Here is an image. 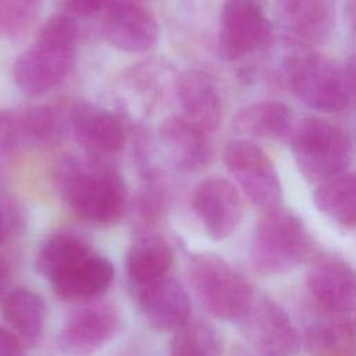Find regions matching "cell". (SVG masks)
<instances>
[{"label": "cell", "instance_id": "7c38bea8", "mask_svg": "<svg viewBox=\"0 0 356 356\" xmlns=\"http://www.w3.org/2000/svg\"><path fill=\"white\" fill-rule=\"evenodd\" d=\"M243 320L246 338L261 356H291L298 350V331L275 300L266 296L254 300Z\"/></svg>", "mask_w": 356, "mask_h": 356}, {"label": "cell", "instance_id": "6da1fadb", "mask_svg": "<svg viewBox=\"0 0 356 356\" xmlns=\"http://www.w3.org/2000/svg\"><path fill=\"white\" fill-rule=\"evenodd\" d=\"M64 202L81 218L110 224L127 209V188L120 172L100 156H79L64 160L58 172Z\"/></svg>", "mask_w": 356, "mask_h": 356}, {"label": "cell", "instance_id": "7402d4cb", "mask_svg": "<svg viewBox=\"0 0 356 356\" xmlns=\"http://www.w3.org/2000/svg\"><path fill=\"white\" fill-rule=\"evenodd\" d=\"M92 253V248L85 238L71 231H60L50 235L40 246L36 270L53 284Z\"/></svg>", "mask_w": 356, "mask_h": 356}, {"label": "cell", "instance_id": "ac0fdd59", "mask_svg": "<svg viewBox=\"0 0 356 356\" xmlns=\"http://www.w3.org/2000/svg\"><path fill=\"white\" fill-rule=\"evenodd\" d=\"M175 93L182 115L207 134L216 131L221 120V99L214 79L199 70H189L175 81Z\"/></svg>", "mask_w": 356, "mask_h": 356}, {"label": "cell", "instance_id": "3957f363", "mask_svg": "<svg viewBox=\"0 0 356 356\" xmlns=\"http://www.w3.org/2000/svg\"><path fill=\"white\" fill-rule=\"evenodd\" d=\"M312 253L313 241L299 216L284 207L264 211L250 245V261L259 274H284L309 260Z\"/></svg>", "mask_w": 356, "mask_h": 356}, {"label": "cell", "instance_id": "ffe728a7", "mask_svg": "<svg viewBox=\"0 0 356 356\" xmlns=\"http://www.w3.org/2000/svg\"><path fill=\"white\" fill-rule=\"evenodd\" d=\"M114 280L113 263L92 253L81 264L53 282L54 293L65 302H89L104 293Z\"/></svg>", "mask_w": 356, "mask_h": 356}, {"label": "cell", "instance_id": "8fae6325", "mask_svg": "<svg viewBox=\"0 0 356 356\" xmlns=\"http://www.w3.org/2000/svg\"><path fill=\"white\" fill-rule=\"evenodd\" d=\"M102 31L110 46L125 53H145L159 40V24L154 15L132 0L107 4Z\"/></svg>", "mask_w": 356, "mask_h": 356}, {"label": "cell", "instance_id": "4fadbf2b", "mask_svg": "<svg viewBox=\"0 0 356 356\" xmlns=\"http://www.w3.org/2000/svg\"><path fill=\"white\" fill-rule=\"evenodd\" d=\"M275 13L282 33L305 47L323 44L335 28L332 0H277Z\"/></svg>", "mask_w": 356, "mask_h": 356}, {"label": "cell", "instance_id": "2e32d148", "mask_svg": "<svg viewBox=\"0 0 356 356\" xmlns=\"http://www.w3.org/2000/svg\"><path fill=\"white\" fill-rule=\"evenodd\" d=\"M135 298L146 323L159 332H175L191 317V299L182 284L164 277L135 291Z\"/></svg>", "mask_w": 356, "mask_h": 356}, {"label": "cell", "instance_id": "484cf974", "mask_svg": "<svg viewBox=\"0 0 356 356\" xmlns=\"http://www.w3.org/2000/svg\"><path fill=\"white\" fill-rule=\"evenodd\" d=\"M19 124L24 142L39 145L58 143L70 128L68 113L53 106H35L19 113Z\"/></svg>", "mask_w": 356, "mask_h": 356}, {"label": "cell", "instance_id": "ba28073f", "mask_svg": "<svg viewBox=\"0 0 356 356\" xmlns=\"http://www.w3.org/2000/svg\"><path fill=\"white\" fill-rule=\"evenodd\" d=\"M266 0H224L218 22V54L241 60L267 46L273 28L264 13Z\"/></svg>", "mask_w": 356, "mask_h": 356}, {"label": "cell", "instance_id": "5b68a950", "mask_svg": "<svg viewBox=\"0 0 356 356\" xmlns=\"http://www.w3.org/2000/svg\"><path fill=\"white\" fill-rule=\"evenodd\" d=\"M282 71L293 96L316 111L339 113L353 99L343 68L325 54L300 51L285 61Z\"/></svg>", "mask_w": 356, "mask_h": 356}, {"label": "cell", "instance_id": "d590c367", "mask_svg": "<svg viewBox=\"0 0 356 356\" xmlns=\"http://www.w3.org/2000/svg\"><path fill=\"white\" fill-rule=\"evenodd\" d=\"M4 236H6V221H4V214L0 210V245L4 241Z\"/></svg>", "mask_w": 356, "mask_h": 356}, {"label": "cell", "instance_id": "5bb4252c", "mask_svg": "<svg viewBox=\"0 0 356 356\" xmlns=\"http://www.w3.org/2000/svg\"><path fill=\"white\" fill-rule=\"evenodd\" d=\"M307 284L314 299L331 314L356 313V270L343 259H317L309 270Z\"/></svg>", "mask_w": 356, "mask_h": 356}, {"label": "cell", "instance_id": "e0dca14e", "mask_svg": "<svg viewBox=\"0 0 356 356\" xmlns=\"http://www.w3.org/2000/svg\"><path fill=\"white\" fill-rule=\"evenodd\" d=\"M159 136L175 168L196 172L206 168L213 157L209 134L184 115H170L159 127Z\"/></svg>", "mask_w": 356, "mask_h": 356}, {"label": "cell", "instance_id": "1f68e13d", "mask_svg": "<svg viewBox=\"0 0 356 356\" xmlns=\"http://www.w3.org/2000/svg\"><path fill=\"white\" fill-rule=\"evenodd\" d=\"M0 356H24L21 339L10 330L0 325Z\"/></svg>", "mask_w": 356, "mask_h": 356}, {"label": "cell", "instance_id": "836d02e7", "mask_svg": "<svg viewBox=\"0 0 356 356\" xmlns=\"http://www.w3.org/2000/svg\"><path fill=\"white\" fill-rule=\"evenodd\" d=\"M11 280V273H10V266L8 263L0 256V295L6 292V289L10 285Z\"/></svg>", "mask_w": 356, "mask_h": 356}, {"label": "cell", "instance_id": "f1b7e54d", "mask_svg": "<svg viewBox=\"0 0 356 356\" xmlns=\"http://www.w3.org/2000/svg\"><path fill=\"white\" fill-rule=\"evenodd\" d=\"M22 142L19 113L0 110V156L15 152Z\"/></svg>", "mask_w": 356, "mask_h": 356}, {"label": "cell", "instance_id": "30bf717a", "mask_svg": "<svg viewBox=\"0 0 356 356\" xmlns=\"http://www.w3.org/2000/svg\"><path fill=\"white\" fill-rule=\"evenodd\" d=\"M192 203L206 234L213 241L231 236L243 217V203L238 188L221 177L203 179L193 192Z\"/></svg>", "mask_w": 356, "mask_h": 356}, {"label": "cell", "instance_id": "74e56055", "mask_svg": "<svg viewBox=\"0 0 356 356\" xmlns=\"http://www.w3.org/2000/svg\"><path fill=\"white\" fill-rule=\"evenodd\" d=\"M355 327H356V321H355Z\"/></svg>", "mask_w": 356, "mask_h": 356}, {"label": "cell", "instance_id": "52a82bcc", "mask_svg": "<svg viewBox=\"0 0 356 356\" xmlns=\"http://www.w3.org/2000/svg\"><path fill=\"white\" fill-rule=\"evenodd\" d=\"M224 164L246 197L263 211L281 207L282 185L273 160L254 142H229L222 153Z\"/></svg>", "mask_w": 356, "mask_h": 356}, {"label": "cell", "instance_id": "d4e9b609", "mask_svg": "<svg viewBox=\"0 0 356 356\" xmlns=\"http://www.w3.org/2000/svg\"><path fill=\"white\" fill-rule=\"evenodd\" d=\"M47 306L44 299L26 288L11 291L3 303V317L22 338L36 339L44 327Z\"/></svg>", "mask_w": 356, "mask_h": 356}, {"label": "cell", "instance_id": "277c9868", "mask_svg": "<svg viewBox=\"0 0 356 356\" xmlns=\"http://www.w3.org/2000/svg\"><path fill=\"white\" fill-rule=\"evenodd\" d=\"M289 138L295 164L310 184L325 182L349 165L350 140L341 127L328 120L306 117L293 127Z\"/></svg>", "mask_w": 356, "mask_h": 356}, {"label": "cell", "instance_id": "8992f818", "mask_svg": "<svg viewBox=\"0 0 356 356\" xmlns=\"http://www.w3.org/2000/svg\"><path fill=\"white\" fill-rule=\"evenodd\" d=\"M189 277L203 306L220 320H243L254 302L248 278L218 254H195L191 260Z\"/></svg>", "mask_w": 356, "mask_h": 356}, {"label": "cell", "instance_id": "8d00e7d4", "mask_svg": "<svg viewBox=\"0 0 356 356\" xmlns=\"http://www.w3.org/2000/svg\"><path fill=\"white\" fill-rule=\"evenodd\" d=\"M132 1H143V0H132Z\"/></svg>", "mask_w": 356, "mask_h": 356}, {"label": "cell", "instance_id": "d6a6232c", "mask_svg": "<svg viewBox=\"0 0 356 356\" xmlns=\"http://www.w3.org/2000/svg\"><path fill=\"white\" fill-rule=\"evenodd\" d=\"M343 71H345V76H346L352 97H356V50L349 56L343 67Z\"/></svg>", "mask_w": 356, "mask_h": 356}, {"label": "cell", "instance_id": "83f0119b", "mask_svg": "<svg viewBox=\"0 0 356 356\" xmlns=\"http://www.w3.org/2000/svg\"><path fill=\"white\" fill-rule=\"evenodd\" d=\"M40 0H0V39L22 35L35 21Z\"/></svg>", "mask_w": 356, "mask_h": 356}, {"label": "cell", "instance_id": "44dd1931", "mask_svg": "<svg viewBox=\"0 0 356 356\" xmlns=\"http://www.w3.org/2000/svg\"><path fill=\"white\" fill-rule=\"evenodd\" d=\"M291 108L275 100H264L242 107L232 118L234 131L245 139H285L293 129Z\"/></svg>", "mask_w": 356, "mask_h": 356}, {"label": "cell", "instance_id": "9c48e42d", "mask_svg": "<svg viewBox=\"0 0 356 356\" xmlns=\"http://www.w3.org/2000/svg\"><path fill=\"white\" fill-rule=\"evenodd\" d=\"M120 327V312L107 300H89L75 307L57 335L65 356H90L107 343Z\"/></svg>", "mask_w": 356, "mask_h": 356}, {"label": "cell", "instance_id": "d6986e66", "mask_svg": "<svg viewBox=\"0 0 356 356\" xmlns=\"http://www.w3.org/2000/svg\"><path fill=\"white\" fill-rule=\"evenodd\" d=\"M172 263V249L164 236L153 232L139 235L125 256V273L134 292L164 278Z\"/></svg>", "mask_w": 356, "mask_h": 356}, {"label": "cell", "instance_id": "e575fe53", "mask_svg": "<svg viewBox=\"0 0 356 356\" xmlns=\"http://www.w3.org/2000/svg\"><path fill=\"white\" fill-rule=\"evenodd\" d=\"M348 14L353 24V28L356 29V0H348Z\"/></svg>", "mask_w": 356, "mask_h": 356}, {"label": "cell", "instance_id": "f546056e", "mask_svg": "<svg viewBox=\"0 0 356 356\" xmlns=\"http://www.w3.org/2000/svg\"><path fill=\"white\" fill-rule=\"evenodd\" d=\"M164 196L156 186L143 188L135 199L138 217L147 225L156 224L163 213Z\"/></svg>", "mask_w": 356, "mask_h": 356}, {"label": "cell", "instance_id": "603a6c76", "mask_svg": "<svg viewBox=\"0 0 356 356\" xmlns=\"http://www.w3.org/2000/svg\"><path fill=\"white\" fill-rule=\"evenodd\" d=\"M305 345L310 356H356V327L345 316L314 321L306 331Z\"/></svg>", "mask_w": 356, "mask_h": 356}, {"label": "cell", "instance_id": "9a60e30c", "mask_svg": "<svg viewBox=\"0 0 356 356\" xmlns=\"http://www.w3.org/2000/svg\"><path fill=\"white\" fill-rule=\"evenodd\" d=\"M68 118L76 142L92 154H114L124 149L125 128L114 113L81 100L70 107Z\"/></svg>", "mask_w": 356, "mask_h": 356}, {"label": "cell", "instance_id": "4dcf8cb0", "mask_svg": "<svg viewBox=\"0 0 356 356\" xmlns=\"http://www.w3.org/2000/svg\"><path fill=\"white\" fill-rule=\"evenodd\" d=\"M67 10L74 15L89 17L107 6V0H64Z\"/></svg>", "mask_w": 356, "mask_h": 356}, {"label": "cell", "instance_id": "cb8c5ba5", "mask_svg": "<svg viewBox=\"0 0 356 356\" xmlns=\"http://www.w3.org/2000/svg\"><path fill=\"white\" fill-rule=\"evenodd\" d=\"M314 206L343 227H356V172H342L317 185Z\"/></svg>", "mask_w": 356, "mask_h": 356}, {"label": "cell", "instance_id": "4316f807", "mask_svg": "<svg viewBox=\"0 0 356 356\" xmlns=\"http://www.w3.org/2000/svg\"><path fill=\"white\" fill-rule=\"evenodd\" d=\"M171 356H222L218 331L204 321H189L175 331L170 343Z\"/></svg>", "mask_w": 356, "mask_h": 356}, {"label": "cell", "instance_id": "7a4b0ae2", "mask_svg": "<svg viewBox=\"0 0 356 356\" xmlns=\"http://www.w3.org/2000/svg\"><path fill=\"white\" fill-rule=\"evenodd\" d=\"M76 42V21L67 14L51 15L14 61L13 78L18 89L36 97L57 88L74 68Z\"/></svg>", "mask_w": 356, "mask_h": 356}]
</instances>
